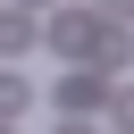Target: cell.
I'll use <instances>...</instances> for the list:
<instances>
[{
	"mask_svg": "<svg viewBox=\"0 0 134 134\" xmlns=\"http://www.w3.org/2000/svg\"><path fill=\"white\" fill-rule=\"evenodd\" d=\"M25 109H34V84H25L17 67H0V126H8V117H25Z\"/></svg>",
	"mask_w": 134,
	"mask_h": 134,
	"instance_id": "cell-5",
	"label": "cell"
},
{
	"mask_svg": "<svg viewBox=\"0 0 134 134\" xmlns=\"http://www.w3.org/2000/svg\"><path fill=\"white\" fill-rule=\"evenodd\" d=\"M42 42V25L25 17V8H0V59H17V50H34Z\"/></svg>",
	"mask_w": 134,
	"mask_h": 134,
	"instance_id": "cell-3",
	"label": "cell"
},
{
	"mask_svg": "<svg viewBox=\"0 0 134 134\" xmlns=\"http://www.w3.org/2000/svg\"><path fill=\"white\" fill-rule=\"evenodd\" d=\"M109 117H117V134H134V84H126V92H109Z\"/></svg>",
	"mask_w": 134,
	"mask_h": 134,
	"instance_id": "cell-6",
	"label": "cell"
},
{
	"mask_svg": "<svg viewBox=\"0 0 134 134\" xmlns=\"http://www.w3.org/2000/svg\"><path fill=\"white\" fill-rule=\"evenodd\" d=\"M100 8H109V17H134V0H100Z\"/></svg>",
	"mask_w": 134,
	"mask_h": 134,
	"instance_id": "cell-7",
	"label": "cell"
},
{
	"mask_svg": "<svg viewBox=\"0 0 134 134\" xmlns=\"http://www.w3.org/2000/svg\"><path fill=\"white\" fill-rule=\"evenodd\" d=\"M92 34H100V17H92V8H59V17H50V42H59V50H75V59H92Z\"/></svg>",
	"mask_w": 134,
	"mask_h": 134,
	"instance_id": "cell-2",
	"label": "cell"
},
{
	"mask_svg": "<svg viewBox=\"0 0 134 134\" xmlns=\"http://www.w3.org/2000/svg\"><path fill=\"white\" fill-rule=\"evenodd\" d=\"M0 134H8V126H0Z\"/></svg>",
	"mask_w": 134,
	"mask_h": 134,
	"instance_id": "cell-9",
	"label": "cell"
},
{
	"mask_svg": "<svg viewBox=\"0 0 134 134\" xmlns=\"http://www.w3.org/2000/svg\"><path fill=\"white\" fill-rule=\"evenodd\" d=\"M17 8H25V17H34V8H50V0H17Z\"/></svg>",
	"mask_w": 134,
	"mask_h": 134,
	"instance_id": "cell-8",
	"label": "cell"
},
{
	"mask_svg": "<svg viewBox=\"0 0 134 134\" xmlns=\"http://www.w3.org/2000/svg\"><path fill=\"white\" fill-rule=\"evenodd\" d=\"M92 59H100V75H109V67H126V59H134V34L100 25V34H92Z\"/></svg>",
	"mask_w": 134,
	"mask_h": 134,
	"instance_id": "cell-4",
	"label": "cell"
},
{
	"mask_svg": "<svg viewBox=\"0 0 134 134\" xmlns=\"http://www.w3.org/2000/svg\"><path fill=\"white\" fill-rule=\"evenodd\" d=\"M59 109H67V126L100 117V109H109V75H100V67H75V75L59 84Z\"/></svg>",
	"mask_w": 134,
	"mask_h": 134,
	"instance_id": "cell-1",
	"label": "cell"
}]
</instances>
